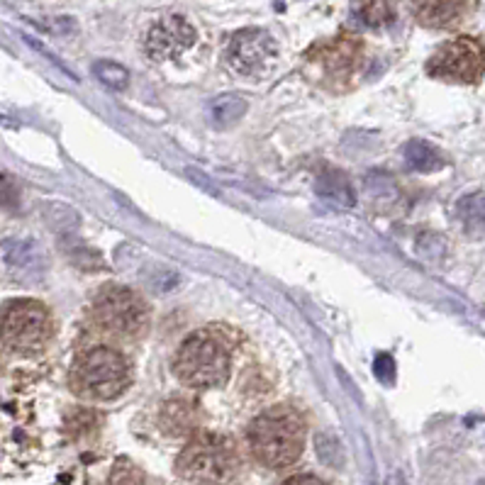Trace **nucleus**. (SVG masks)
Wrapping results in <instances>:
<instances>
[{
  "mask_svg": "<svg viewBox=\"0 0 485 485\" xmlns=\"http://www.w3.org/2000/svg\"><path fill=\"white\" fill-rule=\"evenodd\" d=\"M247 444H249L252 456L259 461L261 466L279 471V468L296 464L303 454L305 422L288 405L271 407L249 424Z\"/></svg>",
  "mask_w": 485,
  "mask_h": 485,
  "instance_id": "obj_1",
  "label": "nucleus"
},
{
  "mask_svg": "<svg viewBox=\"0 0 485 485\" xmlns=\"http://www.w3.org/2000/svg\"><path fill=\"white\" fill-rule=\"evenodd\" d=\"M176 471L193 485H234L242 473L237 447L222 434H198L176 461Z\"/></svg>",
  "mask_w": 485,
  "mask_h": 485,
  "instance_id": "obj_2",
  "label": "nucleus"
},
{
  "mask_svg": "<svg viewBox=\"0 0 485 485\" xmlns=\"http://www.w3.org/2000/svg\"><path fill=\"white\" fill-rule=\"evenodd\" d=\"M173 373L183 386L196 390L222 386L230 376V349L225 339L210 330L193 334L176 354Z\"/></svg>",
  "mask_w": 485,
  "mask_h": 485,
  "instance_id": "obj_3",
  "label": "nucleus"
},
{
  "mask_svg": "<svg viewBox=\"0 0 485 485\" xmlns=\"http://www.w3.org/2000/svg\"><path fill=\"white\" fill-rule=\"evenodd\" d=\"M130 386V366L120 351L93 347L83 351L71 369V388L88 400H113Z\"/></svg>",
  "mask_w": 485,
  "mask_h": 485,
  "instance_id": "obj_4",
  "label": "nucleus"
},
{
  "mask_svg": "<svg viewBox=\"0 0 485 485\" xmlns=\"http://www.w3.org/2000/svg\"><path fill=\"white\" fill-rule=\"evenodd\" d=\"M88 317L93 330L110 339H135L149 324V310L142 297L122 286L103 288L90 303Z\"/></svg>",
  "mask_w": 485,
  "mask_h": 485,
  "instance_id": "obj_5",
  "label": "nucleus"
},
{
  "mask_svg": "<svg viewBox=\"0 0 485 485\" xmlns=\"http://www.w3.org/2000/svg\"><path fill=\"white\" fill-rule=\"evenodd\" d=\"M52 337V320L35 300H13L0 310V342L8 349L29 354Z\"/></svg>",
  "mask_w": 485,
  "mask_h": 485,
  "instance_id": "obj_6",
  "label": "nucleus"
},
{
  "mask_svg": "<svg viewBox=\"0 0 485 485\" xmlns=\"http://www.w3.org/2000/svg\"><path fill=\"white\" fill-rule=\"evenodd\" d=\"M427 71L434 79L476 86L485 76V46L471 37H458L441 45L430 62Z\"/></svg>",
  "mask_w": 485,
  "mask_h": 485,
  "instance_id": "obj_7",
  "label": "nucleus"
},
{
  "mask_svg": "<svg viewBox=\"0 0 485 485\" xmlns=\"http://www.w3.org/2000/svg\"><path fill=\"white\" fill-rule=\"evenodd\" d=\"M276 42L263 29H242L227 45V63L242 76L266 73L276 62Z\"/></svg>",
  "mask_w": 485,
  "mask_h": 485,
  "instance_id": "obj_8",
  "label": "nucleus"
},
{
  "mask_svg": "<svg viewBox=\"0 0 485 485\" xmlns=\"http://www.w3.org/2000/svg\"><path fill=\"white\" fill-rule=\"evenodd\" d=\"M193 45H196L193 25L180 15H169L149 28L144 39V52L152 62H166V59L180 56Z\"/></svg>",
  "mask_w": 485,
  "mask_h": 485,
  "instance_id": "obj_9",
  "label": "nucleus"
},
{
  "mask_svg": "<svg viewBox=\"0 0 485 485\" xmlns=\"http://www.w3.org/2000/svg\"><path fill=\"white\" fill-rule=\"evenodd\" d=\"M3 261L8 266L10 276L22 283L42 280L46 271L45 252L32 239H10L3 244Z\"/></svg>",
  "mask_w": 485,
  "mask_h": 485,
  "instance_id": "obj_10",
  "label": "nucleus"
},
{
  "mask_svg": "<svg viewBox=\"0 0 485 485\" xmlns=\"http://www.w3.org/2000/svg\"><path fill=\"white\" fill-rule=\"evenodd\" d=\"M413 15L424 28H454L466 18L473 0H407Z\"/></svg>",
  "mask_w": 485,
  "mask_h": 485,
  "instance_id": "obj_11",
  "label": "nucleus"
},
{
  "mask_svg": "<svg viewBox=\"0 0 485 485\" xmlns=\"http://www.w3.org/2000/svg\"><path fill=\"white\" fill-rule=\"evenodd\" d=\"M314 190H317V196L322 200H327L330 205L334 207H347L354 205V188H351L349 179L344 176L342 171H337V169H327L317 176V183H314Z\"/></svg>",
  "mask_w": 485,
  "mask_h": 485,
  "instance_id": "obj_12",
  "label": "nucleus"
},
{
  "mask_svg": "<svg viewBox=\"0 0 485 485\" xmlns=\"http://www.w3.org/2000/svg\"><path fill=\"white\" fill-rule=\"evenodd\" d=\"M456 217L464 232L471 237H485V193H471L456 203Z\"/></svg>",
  "mask_w": 485,
  "mask_h": 485,
  "instance_id": "obj_13",
  "label": "nucleus"
},
{
  "mask_svg": "<svg viewBox=\"0 0 485 485\" xmlns=\"http://www.w3.org/2000/svg\"><path fill=\"white\" fill-rule=\"evenodd\" d=\"M162 424L173 437H183L196 427V407L188 400H169L162 410Z\"/></svg>",
  "mask_w": 485,
  "mask_h": 485,
  "instance_id": "obj_14",
  "label": "nucleus"
},
{
  "mask_svg": "<svg viewBox=\"0 0 485 485\" xmlns=\"http://www.w3.org/2000/svg\"><path fill=\"white\" fill-rule=\"evenodd\" d=\"M405 163L413 169V171H437L444 166V156L439 154L437 146L422 142V139H413V142L405 146Z\"/></svg>",
  "mask_w": 485,
  "mask_h": 485,
  "instance_id": "obj_15",
  "label": "nucleus"
},
{
  "mask_svg": "<svg viewBox=\"0 0 485 485\" xmlns=\"http://www.w3.org/2000/svg\"><path fill=\"white\" fill-rule=\"evenodd\" d=\"M247 113V103L237 96H220L210 103V117L217 127L234 125Z\"/></svg>",
  "mask_w": 485,
  "mask_h": 485,
  "instance_id": "obj_16",
  "label": "nucleus"
},
{
  "mask_svg": "<svg viewBox=\"0 0 485 485\" xmlns=\"http://www.w3.org/2000/svg\"><path fill=\"white\" fill-rule=\"evenodd\" d=\"M356 15L364 25L369 28H378V25H386L393 20V8L388 0H361Z\"/></svg>",
  "mask_w": 485,
  "mask_h": 485,
  "instance_id": "obj_17",
  "label": "nucleus"
},
{
  "mask_svg": "<svg viewBox=\"0 0 485 485\" xmlns=\"http://www.w3.org/2000/svg\"><path fill=\"white\" fill-rule=\"evenodd\" d=\"M314 449H317V456L322 458L327 466H344L342 444L334 437H330V434H317L314 437Z\"/></svg>",
  "mask_w": 485,
  "mask_h": 485,
  "instance_id": "obj_18",
  "label": "nucleus"
},
{
  "mask_svg": "<svg viewBox=\"0 0 485 485\" xmlns=\"http://www.w3.org/2000/svg\"><path fill=\"white\" fill-rule=\"evenodd\" d=\"M93 71H96V76H98L100 81L108 83L110 88H125L127 81H130V73L120 66V63H113V62H98L96 66H93Z\"/></svg>",
  "mask_w": 485,
  "mask_h": 485,
  "instance_id": "obj_19",
  "label": "nucleus"
},
{
  "mask_svg": "<svg viewBox=\"0 0 485 485\" xmlns=\"http://www.w3.org/2000/svg\"><path fill=\"white\" fill-rule=\"evenodd\" d=\"M108 485H144V476L132 461L122 458V461H117L115 468H113Z\"/></svg>",
  "mask_w": 485,
  "mask_h": 485,
  "instance_id": "obj_20",
  "label": "nucleus"
},
{
  "mask_svg": "<svg viewBox=\"0 0 485 485\" xmlns=\"http://www.w3.org/2000/svg\"><path fill=\"white\" fill-rule=\"evenodd\" d=\"M0 207L3 210H18L20 207V190L15 180L0 173Z\"/></svg>",
  "mask_w": 485,
  "mask_h": 485,
  "instance_id": "obj_21",
  "label": "nucleus"
},
{
  "mask_svg": "<svg viewBox=\"0 0 485 485\" xmlns=\"http://www.w3.org/2000/svg\"><path fill=\"white\" fill-rule=\"evenodd\" d=\"M376 376L383 380V383H393V378H396V366H393V359L388 356V354H380L376 359Z\"/></svg>",
  "mask_w": 485,
  "mask_h": 485,
  "instance_id": "obj_22",
  "label": "nucleus"
},
{
  "mask_svg": "<svg viewBox=\"0 0 485 485\" xmlns=\"http://www.w3.org/2000/svg\"><path fill=\"white\" fill-rule=\"evenodd\" d=\"M25 42H28V45L32 46V49H37V52H39V54H42V56H46V59H49V62L54 63V66H59V69H62L63 73H69V76H71V79H73V73L69 71V69H66V66H63V63L59 62V59H56V56L52 54V52H49V49H45V46L39 45V42H37V39H32V37H28V35H25Z\"/></svg>",
  "mask_w": 485,
  "mask_h": 485,
  "instance_id": "obj_23",
  "label": "nucleus"
},
{
  "mask_svg": "<svg viewBox=\"0 0 485 485\" xmlns=\"http://www.w3.org/2000/svg\"><path fill=\"white\" fill-rule=\"evenodd\" d=\"M280 485H327V483H324V481H320L317 476H307V473H303V476L288 478V481H283Z\"/></svg>",
  "mask_w": 485,
  "mask_h": 485,
  "instance_id": "obj_24",
  "label": "nucleus"
},
{
  "mask_svg": "<svg viewBox=\"0 0 485 485\" xmlns=\"http://www.w3.org/2000/svg\"><path fill=\"white\" fill-rule=\"evenodd\" d=\"M478 485H485V481H481V483H478Z\"/></svg>",
  "mask_w": 485,
  "mask_h": 485,
  "instance_id": "obj_25",
  "label": "nucleus"
}]
</instances>
